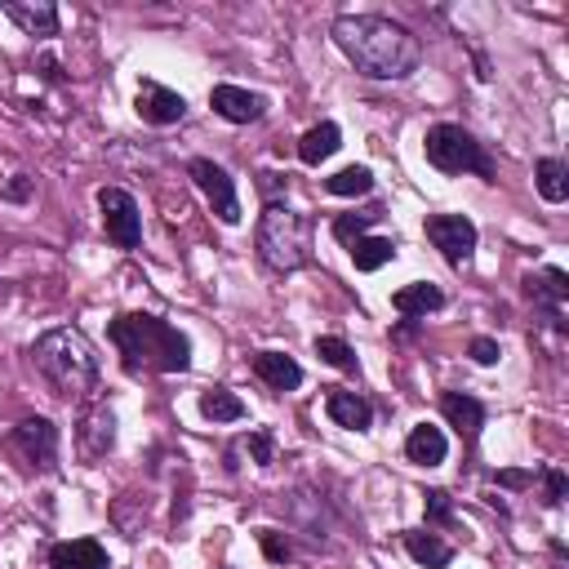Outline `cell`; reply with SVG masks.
I'll use <instances>...</instances> for the list:
<instances>
[{"mask_svg": "<svg viewBox=\"0 0 569 569\" xmlns=\"http://www.w3.org/2000/svg\"><path fill=\"white\" fill-rule=\"evenodd\" d=\"M329 36L365 80H405L422 67V40L387 13H338Z\"/></svg>", "mask_w": 569, "mask_h": 569, "instance_id": "1", "label": "cell"}, {"mask_svg": "<svg viewBox=\"0 0 569 569\" xmlns=\"http://www.w3.org/2000/svg\"><path fill=\"white\" fill-rule=\"evenodd\" d=\"M107 338L120 351L124 373H133V378L138 373H187L191 369V338L156 311H120L107 325Z\"/></svg>", "mask_w": 569, "mask_h": 569, "instance_id": "2", "label": "cell"}, {"mask_svg": "<svg viewBox=\"0 0 569 569\" xmlns=\"http://www.w3.org/2000/svg\"><path fill=\"white\" fill-rule=\"evenodd\" d=\"M27 356H31V369L44 378V387L58 400H89L98 391L102 369H98V351H93L84 329L53 325L27 347Z\"/></svg>", "mask_w": 569, "mask_h": 569, "instance_id": "3", "label": "cell"}, {"mask_svg": "<svg viewBox=\"0 0 569 569\" xmlns=\"http://www.w3.org/2000/svg\"><path fill=\"white\" fill-rule=\"evenodd\" d=\"M311 218L289 209L284 200L280 204H262L258 213V227H253V249H258V262L267 271H302L311 262Z\"/></svg>", "mask_w": 569, "mask_h": 569, "instance_id": "4", "label": "cell"}, {"mask_svg": "<svg viewBox=\"0 0 569 569\" xmlns=\"http://www.w3.org/2000/svg\"><path fill=\"white\" fill-rule=\"evenodd\" d=\"M422 156H427V164H431L436 173H449V178L476 173V178L493 182V160H489L485 142H480L471 129L453 124V120H440V124H431V129L422 133Z\"/></svg>", "mask_w": 569, "mask_h": 569, "instance_id": "5", "label": "cell"}, {"mask_svg": "<svg viewBox=\"0 0 569 569\" xmlns=\"http://www.w3.org/2000/svg\"><path fill=\"white\" fill-rule=\"evenodd\" d=\"M187 178L196 182V191L204 196V204L213 209V218L222 222V227H240V196H236V178L218 164V160H209V156H191L187 160Z\"/></svg>", "mask_w": 569, "mask_h": 569, "instance_id": "6", "label": "cell"}, {"mask_svg": "<svg viewBox=\"0 0 569 569\" xmlns=\"http://www.w3.org/2000/svg\"><path fill=\"white\" fill-rule=\"evenodd\" d=\"M520 293L533 302L538 311V325L551 329V333H565V302H569V276L560 267H542V271H529L520 280Z\"/></svg>", "mask_w": 569, "mask_h": 569, "instance_id": "7", "label": "cell"}, {"mask_svg": "<svg viewBox=\"0 0 569 569\" xmlns=\"http://www.w3.org/2000/svg\"><path fill=\"white\" fill-rule=\"evenodd\" d=\"M98 209H102V231L116 249L133 253L142 244V209L124 187H98Z\"/></svg>", "mask_w": 569, "mask_h": 569, "instance_id": "8", "label": "cell"}, {"mask_svg": "<svg viewBox=\"0 0 569 569\" xmlns=\"http://www.w3.org/2000/svg\"><path fill=\"white\" fill-rule=\"evenodd\" d=\"M58 427L44 418V413H31V418H22L13 431H9V449L31 467V471H44V476H53L58 471Z\"/></svg>", "mask_w": 569, "mask_h": 569, "instance_id": "9", "label": "cell"}, {"mask_svg": "<svg viewBox=\"0 0 569 569\" xmlns=\"http://www.w3.org/2000/svg\"><path fill=\"white\" fill-rule=\"evenodd\" d=\"M422 231L440 249V258L449 267H467L471 253H476V240H480V231H476V222L467 213H427Z\"/></svg>", "mask_w": 569, "mask_h": 569, "instance_id": "10", "label": "cell"}, {"mask_svg": "<svg viewBox=\"0 0 569 569\" xmlns=\"http://www.w3.org/2000/svg\"><path fill=\"white\" fill-rule=\"evenodd\" d=\"M76 449H80L89 462H98V458H107V453L116 449V409H111L107 400H98V396L80 400Z\"/></svg>", "mask_w": 569, "mask_h": 569, "instance_id": "11", "label": "cell"}, {"mask_svg": "<svg viewBox=\"0 0 569 569\" xmlns=\"http://www.w3.org/2000/svg\"><path fill=\"white\" fill-rule=\"evenodd\" d=\"M133 111H138L142 124H151V129H169V124H178V120L187 116V98H182L178 89L160 84V80H138Z\"/></svg>", "mask_w": 569, "mask_h": 569, "instance_id": "12", "label": "cell"}, {"mask_svg": "<svg viewBox=\"0 0 569 569\" xmlns=\"http://www.w3.org/2000/svg\"><path fill=\"white\" fill-rule=\"evenodd\" d=\"M209 107H213V116H222L227 124H253V120L267 116V93L222 80V84L209 89Z\"/></svg>", "mask_w": 569, "mask_h": 569, "instance_id": "13", "label": "cell"}, {"mask_svg": "<svg viewBox=\"0 0 569 569\" xmlns=\"http://www.w3.org/2000/svg\"><path fill=\"white\" fill-rule=\"evenodd\" d=\"M249 369H253V378L262 382V387H271L276 396H284V391H298L302 387V365L289 356V351H276V347H262V351H253L249 356Z\"/></svg>", "mask_w": 569, "mask_h": 569, "instance_id": "14", "label": "cell"}, {"mask_svg": "<svg viewBox=\"0 0 569 569\" xmlns=\"http://www.w3.org/2000/svg\"><path fill=\"white\" fill-rule=\"evenodd\" d=\"M325 413L333 427L342 431H369L373 427V405L365 391H347V387H329L325 391Z\"/></svg>", "mask_w": 569, "mask_h": 569, "instance_id": "15", "label": "cell"}, {"mask_svg": "<svg viewBox=\"0 0 569 569\" xmlns=\"http://www.w3.org/2000/svg\"><path fill=\"white\" fill-rule=\"evenodd\" d=\"M0 13L22 31V36H58V4L53 0H4Z\"/></svg>", "mask_w": 569, "mask_h": 569, "instance_id": "16", "label": "cell"}, {"mask_svg": "<svg viewBox=\"0 0 569 569\" xmlns=\"http://www.w3.org/2000/svg\"><path fill=\"white\" fill-rule=\"evenodd\" d=\"M440 307H445V289L431 284V280H409V284H400V289L391 293V311H396L400 320H427V316L440 311Z\"/></svg>", "mask_w": 569, "mask_h": 569, "instance_id": "17", "label": "cell"}, {"mask_svg": "<svg viewBox=\"0 0 569 569\" xmlns=\"http://www.w3.org/2000/svg\"><path fill=\"white\" fill-rule=\"evenodd\" d=\"M49 569H111V556L98 538H67L49 547Z\"/></svg>", "mask_w": 569, "mask_h": 569, "instance_id": "18", "label": "cell"}, {"mask_svg": "<svg viewBox=\"0 0 569 569\" xmlns=\"http://www.w3.org/2000/svg\"><path fill=\"white\" fill-rule=\"evenodd\" d=\"M440 413H445V422H449L467 445H476V440H480L485 405H480L476 396H467V391H445V396H440Z\"/></svg>", "mask_w": 569, "mask_h": 569, "instance_id": "19", "label": "cell"}, {"mask_svg": "<svg viewBox=\"0 0 569 569\" xmlns=\"http://www.w3.org/2000/svg\"><path fill=\"white\" fill-rule=\"evenodd\" d=\"M280 507H289V520L302 529V533H311L316 542L329 533V507H325V498L316 493V489H307V485H298Z\"/></svg>", "mask_w": 569, "mask_h": 569, "instance_id": "20", "label": "cell"}, {"mask_svg": "<svg viewBox=\"0 0 569 569\" xmlns=\"http://www.w3.org/2000/svg\"><path fill=\"white\" fill-rule=\"evenodd\" d=\"M405 458L413 467H440L449 458V436L431 422H413L409 436H405Z\"/></svg>", "mask_w": 569, "mask_h": 569, "instance_id": "21", "label": "cell"}, {"mask_svg": "<svg viewBox=\"0 0 569 569\" xmlns=\"http://www.w3.org/2000/svg\"><path fill=\"white\" fill-rule=\"evenodd\" d=\"M400 542H405L409 560H413V565H422V569H449V560H453V542H445L440 533L405 529V533H400Z\"/></svg>", "mask_w": 569, "mask_h": 569, "instance_id": "22", "label": "cell"}, {"mask_svg": "<svg viewBox=\"0 0 569 569\" xmlns=\"http://www.w3.org/2000/svg\"><path fill=\"white\" fill-rule=\"evenodd\" d=\"M396 249H400V244H396L391 236H356V240L347 244V258H351L356 271L369 276V271H382L387 262H396Z\"/></svg>", "mask_w": 569, "mask_h": 569, "instance_id": "23", "label": "cell"}, {"mask_svg": "<svg viewBox=\"0 0 569 569\" xmlns=\"http://www.w3.org/2000/svg\"><path fill=\"white\" fill-rule=\"evenodd\" d=\"M338 147H342V129H338L333 120H320V124H311V129L298 138V160L316 169V164H325Z\"/></svg>", "mask_w": 569, "mask_h": 569, "instance_id": "24", "label": "cell"}, {"mask_svg": "<svg viewBox=\"0 0 569 569\" xmlns=\"http://www.w3.org/2000/svg\"><path fill=\"white\" fill-rule=\"evenodd\" d=\"M533 187L547 204H565L569 200V164L560 156H542L533 164Z\"/></svg>", "mask_w": 569, "mask_h": 569, "instance_id": "25", "label": "cell"}, {"mask_svg": "<svg viewBox=\"0 0 569 569\" xmlns=\"http://www.w3.org/2000/svg\"><path fill=\"white\" fill-rule=\"evenodd\" d=\"M249 409H244V400L236 396V391H227V387H209V391H200V418L204 422H240Z\"/></svg>", "mask_w": 569, "mask_h": 569, "instance_id": "26", "label": "cell"}, {"mask_svg": "<svg viewBox=\"0 0 569 569\" xmlns=\"http://www.w3.org/2000/svg\"><path fill=\"white\" fill-rule=\"evenodd\" d=\"M311 347H316V356H320L325 365H333L338 373H351V378L360 373V360H356V347H351L347 338H338V333H316V342H311Z\"/></svg>", "mask_w": 569, "mask_h": 569, "instance_id": "27", "label": "cell"}, {"mask_svg": "<svg viewBox=\"0 0 569 569\" xmlns=\"http://www.w3.org/2000/svg\"><path fill=\"white\" fill-rule=\"evenodd\" d=\"M329 196H369L373 191V169L369 164H342L338 173L325 178Z\"/></svg>", "mask_w": 569, "mask_h": 569, "instance_id": "28", "label": "cell"}, {"mask_svg": "<svg viewBox=\"0 0 569 569\" xmlns=\"http://www.w3.org/2000/svg\"><path fill=\"white\" fill-rule=\"evenodd\" d=\"M382 218V209H365V213H338L333 222H329V231H333V240L338 244H351L356 236H369V227Z\"/></svg>", "mask_w": 569, "mask_h": 569, "instance_id": "29", "label": "cell"}, {"mask_svg": "<svg viewBox=\"0 0 569 569\" xmlns=\"http://www.w3.org/2000/svg\"><path fill=\"white\" fill-rule=\"evenodd\" d=\"M244 453H249V462H258V467H271L276 462V436H271V427H253L249 436H240L236 440Z\"/></svg>", "mask_w": 569, "mask_h": 569, "instance_id": "30", "label": "cell"}, {"mask_svg": "<svg viewBox=\"0 0 569 569\" xmlns=\"http://www.w3.org/2000/svg\"><path fill=\"white\" fill-rule=\"evenodd\" d=\"M538 480H542V507H560L565 498H569V476L556 467V462H547V467H538L533 471Z\"/></svg>", "mask_w": 569, "mask_h": 569, "instance_id": "31", "label": "cell"}, {"mask_svg": "<svg viewBox=\"0 0 569 569\" xmlns=\"http://www.w3.org/2000/svg\"><path fill=\"white\" fill-rule=\"evenodd\" d=\"M258 547H262V556H267L271 565H289V560H293V542H289L280 529H258Z\"/></svg>", "mask_w": 569, "mask_h": 569, "instance_id": "32", "label": "cell"}, {"mask_svg": "<svg viewBox=\"0 0 569 569\" xmlns=\"http://www.w3.org/2000/svg\"><path fill=\"white\" fill-rule=\"evenodd\" d=\"M422 511L431 525H453V498L445 489H422Z\"/></svg>", "mask_w": 569, "mask_h": 569, "instance_id": "33", "label": "cell"}, {"mask_svg": "<svg viewBox=\"0 0 569 569\" xmlns=\"http://www.w3.org/2000/svg\"><path fill=\"white\" fill-rule=\"evenodd\" d=\"M284 191H289V173H276V169H262V173H258V196H262L267 204H280Z\"/></svg>", "mask_w": 569, "mask_h": 569, "instance_id": "34", "label": "cell"}, {"mask_svg": "<svg viewBox=\"0 0 569 569\" xmlns=\"http://www.w3.org/2000/svg\"><path fill=\"white\" fill-rule=\"evenodd\" d=\"M31 196H36V178L31 173H13L4 182V191H0V200H9V204H27Z\"/></svg>", "mask_w": 569, "mask_h": 569, "instance_id": "35", "label": "cell"}, {"mask_svg": "<svg viewBox=\"0 0 569 569\" xmlns=\"http://www.w3.org/2000/svg\"><path fill=\"white\" fill-rule=\"evenodd\" d=\"M467 356L476 360V365H498V356H502V347H498V338H489V333H476L471 338V347H467Z\"/></svg>", "mask_w": 569, "mask_h": 569, "instance_id": "36", "label": "cell"}, {"mask_svg": "<svg viewBox=\"0 0 569 569\" xmlns=\"http://www.w3.org/2000/svg\"><path fill=\"white\" fill-rule=\"evenodd\" d=\"M493 485H502V489H529L533 485V471H525V467H498L493 471Z\"/></svg>", "mask_w": 569, "mask_h": 569, "instance_id": "37", "label": "cell"}, {"mask_svg": "<svg viewBox=\"0 0 569 569\" xmlns=\"http://www.w3.org/2000/svg\"><path fill=\"white\" fill-rule=\"evenodd\" d=\"M40 67H44V76H49V80H62V67H58V58H49V53H44V58H40Z\"/></svg>", "mask_w": 569, "mask_h": 569, "instance_id": "38", "label": "cell"}, {"mask_svg": "<svg viewBox=\"0 0 569 569\" xmlns=\"http://www.w3.org/2000/svg\"><path fill=\"white\" fill-rule=\"evenodd\" d=\"M418 333V320H400L396 329H391V338H413Z\"/></svg>", "mask_w": 569, "mask_h": 569, "instance_id": "39", "label": "cell"}, {"mask_svg": "<svg viewBox=\"0 0 569 569\" xmlns=\"http://www.w3.org/2000/svg\"><path fill=\"white\" fill-rule=\"evenodd\" d=\"M485 502H489V507H493V511H498V516H511V507H507V502H502V498H498V493H485Z\"/></svg>", "mask_w": 569, "mask_h": 569, "instance_id": "40", "label": "cell"}]
</instances>
